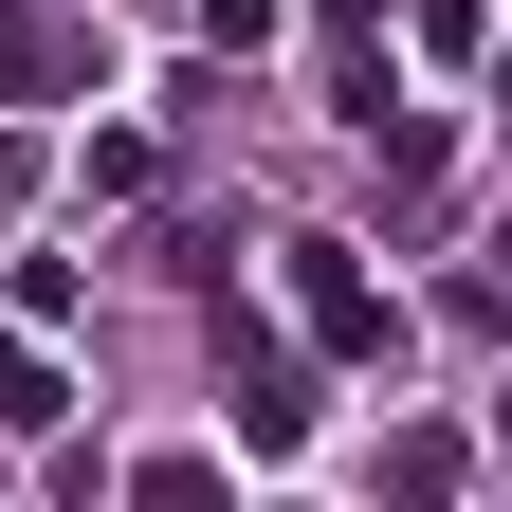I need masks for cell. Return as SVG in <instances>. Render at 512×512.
Segmentation results:
<instances>
[{
	"instance_id": "obj_1",
	"label": "cell",
	"mask_w": 512,
	"mask_h": 512,
	"mask_svg": "<svg viewBox=\"0 0 512 512\" xmlns=\"http://www.w3.org/2000/svg\"><path fill=\"white\" fill-rule=\"evenodd\" d=\"M0 92H92V19H55V0H0Z\"/></svg>"
},
{
	"instance_id": "obj_2",
	"label": "cell",
	"mask_w": 512,
	"mask_h": 512,
	"mask_svg": "<svg viewBox=\"0 0 512 512\" xmlns=\"http://www.w3.org/2000/svg\"><path fill=\"white\" fill-rule=\"evenodd\" d=\"M293 293H311V330H330L348 366H384V348H403V311H384V293L348 275V256H293Z\"/></svg>"
},
{
	"instance_id": "obj_3",
	"label": "cell",
	"mask_w": 512,
	"mask_h": 512,
	"mask_svg": "<svg viewBox=\"0 0 512 512\" xmlns=\"http://www.w3.org/2000/svg\"><path fill=\"white\" fill-rule=\"evenodd\" d=\"M238 439H311V384H293L275 348H238Z\"/></svg>"
},
{
	"instance_id": "obj_4",
	"label": "cell",
	"mask_w": 512,
	"mask_h": 512,
	"mask_svg": "<svg viewBox=\"0 0 512 512\" xmlns=\"http://www.w3.org/2000/svg\"><path fill=\"white\" fill-rule=\"evenodd\" d=\"M128 512H220V476H202V458H147V476H128Z\"/></svg>"
},
{
	"instance_id": "obj_5",
	"label": "cell",
	"mask_w": 512,
	"mask_h": 512,
	"mask_svg": "<svg viewBox=\"0 0 512 512\" xmlns=\"http://www.w3.org/2000/svg\"><path fill=\"white\" fill-rule=\"evenodd\" d=\"M0 421H55V366H37L19 330H0Z\"/></svg>"
},
{
	"instance_id": "obj_6",
	"label": "cell",
	"mask_w": 512,
	"mask_h": 512,
	"mask_svg": "<svg viewBox=\"0 0 512 512\" xmlns=\"http://www.w3.org/2000/svg\"><path fill=\"white\" fill-rule=\"evenodd\" d=\"M494 439H512V384H494Z\"/></svg>"
}]
</instances>
